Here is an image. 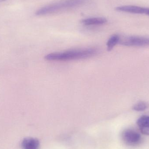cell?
<instances>
[{
    "mask_svg": "<svg viewBox=\"0 0 149 149\" xmlns=\"http://www.w3.org/2000/svg\"><path fill=\"white\" fill-rule=\"evenodd\" d=\"M98 50L95 48L71 50L63 52H56L48 54L45 57L49 61H67L84 59L95 56Z\"/></svg>",
    "mask_w": 149,
    "mask_h": 149,
    "instance_id": "6da1fadb",
    "label": "cell"
},
{
    "mask_svg": "<svg viewBox=\"0 0 149 149\" xmlns=\"http://www.w3.org/2000/svg\"><path fill=\"white\" fill-rule=\"evenodd\" d=\"M84 0H65L43 7L36 12V15L42 16L55 13L67 8L78 6L84 2Z\"/></svg>",
    "mask_w": 149,
    "mask_h": 149,
    "instance_id": "7a4b0ae2",
    "label": "cell"
},
{
    "mask_svg": "<svg viewBox=\"0 0 149 149\" xmlns=\"http://www.w3.org/2000/svg\"><path fill=\"white\" fill-rule=\"evenodd\" d=\"M121 138L123 142L127 146L135 147L141 143L142 137L140 133L135 130L127 128L122 132Z\"/></svg>",
    "mask_w": 149,
    "mask_h": 149,
    "instance_id": "3957f363",
    "label": "cell"
},
{
    "mask_svg": "<svg viewBox=\"0 0 149 149\" xmlns=\"http://www.w3.org/2000/svg\"><path fill=\"white\" fill-rule=\"evenodd\" d=\"M119 43L127 46H149V38L137 36H120Z\"/></svg>",
    "mask_w": 149,
    "mask_h": 149,
    "instance_id": "277c9868",
    "label": "cell"
},
{
    "mask_svg": "<svg viewBox=\"0 0 149 149\" xmlns=\"http://www.w3.org/2000/svg\"><path fill=\"white\" fill-rule=\"evenodd\" d=\"M116 11L126 13H132V14H144V7L135 5H125L119 6L115 8Z\"/></svg>",
    "mask_w": 149,
    "mask_h": 149,
    "instance_id": "5b68a950",
    "label": "cell"
},
{
    "mask_svg": "<svg viewBox=\"0 0 149 149\" xmlns=\"http://www.w3.org/2000/svg\"><path fill=\"white\" fill-rule=\"evenodd\" d=\"M137 126L140 132L144 135L149 136V116H143L137 120Z\"/></svg>",
    "mask_w": 149,
    "mask_h": 149,
    "instance_id": "8992f818",
    "label": "cell"
},
{
    "mask_svg": "<svg viewBox=\"0 0 149 149\" xmlns=\"http://www.w3.org/2000/svg\"><path fill=\"white\" fill-rule=\"evenodd\" d=\"M39 146V141L32 137L24 138L22 143L23 149H38Z\"/></svg>",
    "mask_w": 149,
    "mask_h": 149,
    "instance_id": "52a82bcc",
    "label": "cell"
},
{
    "mask_svg": "<svg viewBox=\"0 0 149 149\" xmlns=\"http://www.w3.org/2000/svg\"><path fill=\"white\" fill-rule=\"evenodd\" d=\"M85 25H100L107 23V20L103 17H93L83 19L81 21Z\"/></svg>",
    "mask_w": 149,
    "mask_h": 149,
    "instance_id": "ba28073f",
    "label": "cell"
},
{
    "mask_svg": "<svg viewBox=\"0 0 149 149\" xmlns=\"http://www.w3.org/2000/svg\"><path fill=\"white\" fill-rule=\"evenodd\" d=\"M120 36L118 35H114L109 38L107 42V47L108 51L112 50V49L117 44L119 43Z\"/></svg>",
    "mask_w": 149,
    "mask_h": 149,
    "instance_id": "9c48e42d",
    "label": "cell"
},
{
    "mask_svg": "<svg viewBox=\"0 0 149 149\" xmlns=\"http://www.w3.org/2000/svg\"><path fill=\"white\" fill-rule=\"evenodd\" d=\"M148 107V104L144 102H140L133 107V109L136 111H143Z\"/></svg>",
    "mask_w": 149,
    "mask_h": 149,
    "instance_id": "30bf717a",
    "label": "cell"
},
{
    "mask_svg": "<svg viewBox=\"0 0 149 149\" xmlns=\"http://www.w3.org/2000/svg\"><path fill=\"white\" fill-rule=\"evenodd\" d=\"M149 16V8H144V14Z\"/></svg>",
    "mask_w": 149,
    "mask_h": 149,
    "instance_id": "8fae6325",
    "label": "cell"
},
{
    "mask_svg": "<svg viewBox=\"0 0 149 149\" xmlns=\"http://www.w3.org/2000/svg\"><path fill=\"white\" fill-rule=\"evenodd\" d=\"M6 1V0H0V2L3 1Z\"/></svg>",
    "mask_w": 149,
    "mask_h": 149,
    "instance_id": "7c38bea8",
    "label": "cell"
}]
</instances>
